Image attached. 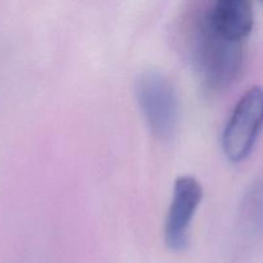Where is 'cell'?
I'll list each match as a JSON object with an SVG mask.
<instances>
[{"label":"cell","instance_id":"1","mask_svg":"<svg viewBox=\"0 0 263 263\" xmlns=\"http://www.w3.org/2000/svg\"><path fill=\"white\" fill-rule=\"evenodd\" d=\"M243 43L220 32L207 14L203 17L194 36V53L205 89L223 91L236 81L244 63Z\"/></svg>","mask_w":263,"mask_h":263},{"label":"cell","instance_id":"2","mask_svg":"<svg viewBox=\"0 0 263 263\" xmlns=\"http://www.w3.org/2000/svg\"><path fill=\"white\" fill-rule=\"evenodd\" d=\"M136 98L149 130L168 140L179 123V99L174 85L158 72H145L136 82Z\"/></svg>","mask_w":263,"mask_h":263},{"label":"cell","instance_id":"3","mask_svg":"<svg viewBox=\"0 0 263 263\" xmlns=\"http://www.w3.org/2000/svg\"><path fill=\"white\" fill-rule=\"evenodd\" d=\"M263 130V89L253 86L243 94L223 130L222 149L234 163L248 158Z\"/></svg>","mask_w":263,"mask_h":263},{"label":"cell","instance_id":"4","mask_svg":"<svg viewBox=\"0 0 263 263\" xmlns=\"http://www.w3.org/2000/svg\"><path fill=\"white\" fill-rule=\"evenodd\" d=\"M203 199V187L192 176H180L175 181L171 204L164 223V241L174 252L186 249L189 230Z\"/></svg>","mask_w":263,"mask_h":263},{"label":"cell","instance_id":"5","mask_svg":"<svg viewBox=\"0 0 263 263\" xmlns=\"http://www.w3.org/2000/svg\"><path fill=\"white\" fill-rule=\"evenodd\" d=\"M207 17L220 32L241 41L251 35L254 26L252 0H216Z\"/></svg>","mask_w":263,"mask_h":263},{"label":"cell","instance_id":"6","mask_svg":"<svg viewBox=\"0 0 263 263\" xmlns=\"http://www.w3.org/2000/svg\"><path fill=\"white\" fill-rule=\"evenodd\" d=\"M261 2H262V3H263V0H261Z\"/></svg>","mask_w":263,"mask_h":263}]
</instances>
